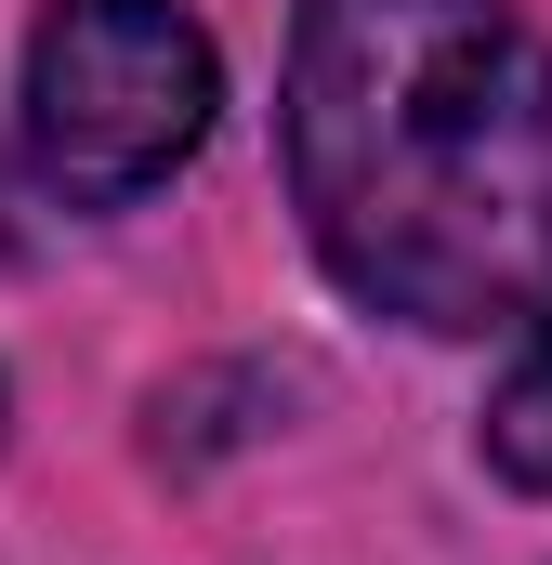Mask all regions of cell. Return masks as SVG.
I'll return each instance as SVG.
<instances>
[{
    "mask_svg": "<svg viewBox=\"0 0 552 565\" xmlns=\"http://www.w3.org/2000/svg\"><path fill=\"white\" fill-rule=\"evenodd\" d=\"M276 145L369 316L500 329L552 289V53L513 0H302Z\"/></svg>",
    "mask_w": 552,
    "mask_h": 565,
    "instance_id": "6da1fadb",
    "label": "cell"
},
{
    "mask_svg": "<svg viewBox=\"0 0 552 565\" xmlns=\"http://www.w3.org/2000/svg\"><path fill=\"white\" fill-rule=\"evenodd\" d=\"M224 106L211 26L184 0H53L26 40V158L66 211H119L171 184Z\"/></svg>",
    "mask_w": 552,
    "mask_h": 565,
    "instance_id": "7a4b0ae2",
    "label": "cell"
},
{
    "mask_svg": "<svg viewBox=\"0 0 552 565\" xmlns=\"http://www.w3.org/2000/svg\"><path fill=\"white\" fill-rule=\"evenodd\" d=\"M487 460H500L513 487H540V500H552V329L500 369V395H487Z\"/></svg>",
    "mask_w": 552,
    "mask_h": 565,
    "instance_id": "3957f363",
    "label": "cell"
},
{
    "mask_svg": "<svg viewBox=\"0 0 552 565\" xmlns=\"http://www.w3.org/2000/svg\"><path fill=\"white\" fill-rule=\"evenodd\" d=\"M0 250H13V224H0Z\"/></svg>",
    "mask_w": 552,
    "mask_h": 565,
    "instance_id": "277c9868",
    "label": "cell"
}]
</instances>
